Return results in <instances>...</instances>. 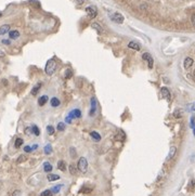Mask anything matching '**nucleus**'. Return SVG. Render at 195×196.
Instances as JSON below:
<instances>
[{
	"label": "nucleus",
	"mask_w": 195,
	"mask_h": 196,
	"mask_svg": "<svg viewBox=\"0 0 195 196\" xmlns=\"http://www.w3.org/2000/svg\"><path fill=\"white\" fill-rule=\"evenodd\" d=\"M48 181H57V180H59L60 179V177L57 176V174H48Z\"/></svg>",
	"instance_id": "nucleus-19"
},
{
	"label": "nucleus",
	"mask_w": 195,
	"mask_h": 196,
	"mask_svg": "<svg viewBox=\"0 0 195 196\" xmlns=\"http://www.w3.org/2000/svg\"><path fill=\"white\" fill-rule=\"evenodd\" d=\"M177 152V149L175 147V146H171L169 150V153H168V155H167V160H170L171 158L175 156V154H176Z\"/></svg>",
	"instance_id": "nucleus-10"
},
{
	"label": "nucleus",
	"mask_w": 195,
	"mask_h": 196,
	"mask_svg": "<svg viewBox=\"0 0 195 196\" xmlns=\"http://www.w3.org/2000/svg\"><path fill=\"white\" fill-rule=\"evenodd\" d=\"M162 92V97H163L164 99H166V100H170V98H171V94H170V91L169 89L166 88V87H163L161 90Z\"/></svg>",
	"instance_id": "nucleus-6"
},
{
	"label": "nucleus",
	"mask_w": 195,
	"mask_h": 196,
	"mask_svg": "<svg viewBox=\"0 0 195 196\" xmlns=\"http://www.w3.org/2000/svg\"><path fill=\"white\" fill-rule=\"evenodd\" d=\"M91 26H92V28L95 29L99 34H102V33H103V28H102V26H101L99 23H92Z\"/></svg>",
	"instance_id": "nucleus-13"
},
{
	"label": "nucleus",
	"mask_w": 195,
	"mask_h": 196,
	"mask_svg": "<svg viewBox=\"0 0 195 196\" xmlns=\"http://www.w3.org/2000/svg\"><path fill=\"white\" fill-rule=\"evenodd\" d=\"M71 76H72V70H67L65 74V78L68 79V78H71Z\"/></svg>",
	"instance_id": "nucleus-31"
},
{
	"label": "nucleus",
	"mask_w": 195,
	"mask_h": 196,
	"mask_svg": "<svg viewBox=\"0 0 195 196\" xmlns=\"http://www.w3.org/2000/svg\"><path fill=\"white\" fill-rule=\"evenodd\" d=\"M64 129H65V123H57V130H59V131H63Z\"/></svg>",
	"instance_id": "nucleus-28"
},
{
	"label": "nucleus",
	"mask_w": 195,
	"mask_h": 196,
	"mask_svg": "<svg viewBox=\"0 0 195 196\" xmlns=\"http://www.w3.org/2000/svg\"><path fill=\"white\" fill-rule=\"evenodd\" d=\"M69 172H71L72 174H76V173H77V169H76L75 165H73V164L69 165Z\"/></svg>",
	"instance_id": "nucleus-26"
},
{
	"label": "nucleus",
	"mask_w": 195,
	"mask_h": 196,
	"mask_svg": "<svg viewBox=\"0 0 195 196\" xmlns=\"http://www.w3.org/2000/svg\"><path fill=\"white\" fill-rule=\"evenodd\" d=\"M51 153H52V146H51L50 144H47V145L44 146V154L49 155Z\"/></svg>",
	"instance_id": "nucleus-23"
},
{
	"label": "nucleus",
	"mask_w": 195,
	"mask_h": 196,
	"mask_svg": "<svg viewBox=\"0 0 195 196\" xmlns=\"http://www.w3.org/2000/svg\"><path fill=\"white\" fill-rule=\"evenodd\" d=\"M47 101H48L47 95H42V97H40V98L38 99V104L40 105V106H44V105L47 103Z\"/></svg>",
	"instance_id": "nucleus-15"
},
{
	"label": "nucleus",
	"mask_w": 195,
	"mask_h": 196,
	"mask_svg": "<svg viewBox=\"0 0 195 196\" xmlns=\"http://www.w3.org/2000/svg\"><path fill=\"white\" fill-rule=\"evenodd\" d=\"M23 139H21V138H17V139L15 140V143H14V146H15L16 149H19V147H21V146L23 145Z\"/></svg>",
	"instance_id": "nucleus-21"
},
{
	"label": "nucleus",
	"mask_w": 195,
	"mask_h": 196,
	"mask_svg": "<svg viewBox=\"0 0 195 196\" xmlns=\"http://www.w3.org/2000/svg\"><path fill=\"white\" fill-rule=\"evenodd\" d=\"M191 21H192V24L195 26V14H193L192 17H191Z\"/></svg>",
	"instance_id": "nucleus-37"
},
{
	"label": "nucleus",
	"mask_w": 195,
	"mask_h": 196,
	"mask_svg": "<svg viewBox=\"0 0 195 196\" xmlns=\"http://www.w3.org/2000/svg\"><path fill=\"white\" fill-rule=\"evenodd\" d=\"M50 103H51V106H52V107H57V106L61 104L60 100H59L57 98H52L51 99Z\"/></svg>",
	"instance_id": "nucleus-16"
},
{
	"label": "nucleus",
	"mask_w": 195,
	"mask_h": 196,
	"mask_svg": "<svg viewBox=\"0 0 195 196\" xmlns=\"http://www.w3.org/2000/svg\"><path fill=\"white\" fill-rule=\"evenodd\" d=\"M86 12L88 14L89 19H95V16H97V10L93 7H87L86 8Z\"/></svg>",
	"instance_id": "nucleus-5"
},
{
	"label": "nucleus",
	"mask_w": 195,
	"mask_h": 196,
	"mask_svg": "<svg viewBox=\"0 0 195 196\" xmlns=\"http://www.w3.org/2000/svg\"><path fill=\"white\" fill-rule=\"evenodd\" d=\"M20 194V191H15V192H14V194H13V196H17Z\"/></svg>",
	"instance_id": "nucleus-40"
},
{
	"label": "nucleus",
	"mask_w": 195,
	"mask_h": 196,
	"mask_svg": "<svg viewBox=\"0 0 195 196\" xmlns=\"http://www.w3.org/2000/svg\"><path fill=\"white\" fill-rule=\"evenodd\" d=\"M41 88V83H37V85L35 86L34 88H33L32 90V94L33 95H36L38 93V91H39V89Z\"/></svg>",
	"instance_id": "nucleus-20"
},
{
	"label": "nucleus",
	"mask_w": 195,
	"mask_h": 196,
	"mask_svg": "<svg viewBox=\"0 0 195 196\" xmlns=\"http://www.w3.org/2000/svg\"><path fill=\"white\" fill-rule=\"evenodd\" d=\"M90 136H91L95 141H97V142L101 140V136L97 132V131H91V132H90Z\"/></svg>",
	"instance_id": "nucleus-17"
},
{
	"label": "nucleus",
	"mask_w": 195,
	"mask_h": 196,
	"mask_svg": "<svg viewBox=\"0 0 195 196\" xmlns=\"http://www.w3.org/2000/svg\"><path fill=\"white\" fill-rule=\"evenodd\" d=\"M193 63H194V61H193L192 57H186V60H184V62H183V66H184L186 70H189L190 67L193 65Z\"/></svg>",
	"instance_id": "nucleus-7"
},
{
	"label": "nucleus",
	"mask_w": 195,
	"mask_h": 196,
	"mask_svg": "<svg viewBox=\"0 0 195 196\" xmlns=\"http://www.w3.org/2000/svg\"><path fill=\"white\" fill-rule=\"evenodd\" d=\"M4 55H6V54H4V52H3V51H1V50H0V57H4Z\"/></svg>",
	"instance_id": "nucleus-39"
},
{
	"label": "nucleus",
	"mask_w": 195,
	"mask_h": 196,
	"mask_svg": "<svg viewBox=\"0 0 195 196\" xmlns=\"http://www.w3.org/2000/svg\"><path fill=\"white\" fill-rule=\"evenodd\" d=\"M128 48H130V49H132V50H135V51H139L140 49H141L140 44H137L135 41H130L129 44H128Z\"/></svg>",
	"instance_id": "nucleus-9"
},
{
	"label": "nucleus",
	"mask_w": 195,
	"mask_h": 196,
	"mask_svg": "<svg viewBox=\"0 0 195 196\" xmlns=\"http://www.w3.org/2000/svg\"><path fill=\"white\" fill-rule=\"evenodd\" d=\"M9 37L10 39H17L20 37V33L17 30H11L9 32Z\"/></svg>",
	"instance_id": "nucleus-14"
},
{
	"label": "nucleus",
	"mask_w": 195,
	"mask_h": 196,
	"mask_svg": "<svg viewBox=\"0 0 195 196\" xmlns=\"http://www.w3.org/2000/svg\"><path fill=\"white\" fill-rule=\"evenodd\" d=\"M0 16H1V13H0Z\"/></svg>",
	"instance_id": "nucleus-43"
},
{
	"label": "nucleus",
	"mask_w": 195,
	"mask_h": 196,
	"mask_svg": "<svg viewBox=\"0 0 195 196\" xmlns=\"http://www.w3.org/2000/svg\"><path fill=\"white\" fill-rule=\"evenodd\" d=\"M52 193H53V192L51 190H46L40 194V196H52Z\"/></svg>",
	"instance_id": "nucleus-27"
},
{
	"label": "nucleus",
	"mask_w": 195,
	"mask_h": 196,
	"mask_svg": "<svg viewBox=\"0 0 195 196\" xmlns=\"http://www.w3.org/2000/svg\"><path fill=\"white\" fill-rule=\"evenodd\" d=\"M142 60H144L148 62V66L150 70H152L153 68V64H154V60H153V57H152V55L148 52H145V53L142 54Z\"/></svg>",
	"instance_id": "nucleus-3"
},
{
	"label": "nucleus",
	"mask_w": 195,
	"mask_h": 196,
	"mask_svg": "<svg viewBox=\"0 0 195 196\" xmlns=\"http://www.w3.org/2000/svg\"><path fill=\"white\" fill-rule=\"evenodd\" d=\"M44 171L46 172H50L51 170H52V166H51V164L50 163H44Z\"/></svg>",
	"instance_id": "nucleus-22"
},
{
	"label": "nucleus",
	"mask_w": 195,
	"mask_h": 196,
	"mask_svg": "<svg viewBox=\"0 0 195 196\" xmlns=\"http://www.w3.org/2000/svg\"><path fill=\"white\" fill-rule=\"evenodd\" d=\"M75 2L77 3V4H82V3L85 2V0H75Z\"/></svg>",
	"instance_id": "nucleus-36"
},
{
	"label": "nucleus",
	"mask_w": 195,
	"mask_h": 196,
	"mask_svg": "<svg viewBox=\"0 0 195 196\" xmlns=\"http://www.w3.org/2000/svg\"><path fill=\"white\" fill-rule=\"evenodd\" d=\"M47 131H48V133H49V134H51V136H52V134L54 133V128L52 126H48L47 127Z\"/></svg>",
	"instance_id": "nucleus-29"
},
{
	"label": "nucleus",
	"mask_w": 195,
	"mask_h": 196,
	"mask_svg": "<svg viewBox=\"0 0 195 196\" xmlns=\"http://www.w3.org/2000/svg\"><path fill=\"white\" fill-rule=\"evenodd\" d=\"M9 29H10V26L8 25V24L0 26V36L4 35V34H7V33H9Z\"/></svg>",
	"instance_id": "nucleus-12"
},
{
	"label": "nucleus",
	"mask_w": 195,
	"mask_h": 196,
	"mask_svg": "<svg viewBox=\"0 0 195 196\" xmlns=\"http://www.w3.org/2000/svg\"><path fill=\"white\" fill-rule=\"evenodd\" d=\"M37 147H38V145H36V144L32 146V149H33V150H36V149H37Z\"/></svg>",
	"instance_id": "nucleus-41"
},
{
	"label": "nucleus",
	"mask_w": 195,
	"mask_h": 196,
	"mask_svg": "<svg viewBox=\"0 0 195 196\" xmlns=\"http://www.w3.org/2000/svg\"><path fill=\"white\" fill-rule=\"evenodd\" d=\"M2 44H10V40H2Z\"/></svg>",
	"instance_id": "nucleus-38"
},
{
	"label": "nucleus",
	"mask_w": 195,
	"mask_h": 196,
	"mask_svg": "<svg viewBox=\"0 0 195 196\" xmlns=\"http://www.w3.org/2000/svg\"><path fill=\"white\" fill-rule=\"evenodd\" d=\"M55 68H57V62H55V60H54V59H50V60L47 62V64H46V67H44V72H46V74H47V75L51 76V75L54 73Z\"/></svg>",
	"instance_id": "nucleus-1"
},
{
	"label": "nucleus",
	"mask_w": 195,
	"mask_h": 196,
	"mask_svg": "<svg viewBox=\"0 0 195 196\" xmlns=\"http://www.w3.org/2000/svg\"><path fill=\"white\" fill-rule=\"evenodd\" d=\"M189 111L195 112V102H194V103H192V104L189 106Z\"/></svg>",
	"instance_id": "nucleus-33"
},
{
	"label": "nucleus",
	"mask_w": 195,
	"mask_h": 196,
	"mask_svg": "<svg viewBox=\"0 0 195 196\" xmlns=\"http://www.w3.org/2000/svg\"><path fill=\"white\" fill-rule=\"evenodd\" d=\"M77 169H78L80 172L82 173H86L87 170H88V161L85 157H80V159L78 160V164H77Z\"/></svg>",
	"instance_id": "nucleus-2"
},
{
	"label": "nucleus",
	"mask_w": 195,
	"mask_h": 196,
	"mask_svg": "<svg viewBox=\"0 0 195 196\" xmlns=\"http://www.w3.org/2000/svg\"><path fill=\"white\" fill-rule=\"evenodd\" d=\"M32 130H33V133H34L35 136H39V134H40V130H39V128H38L37 126H32Z\"/></svg>",
	"instance_id": "nucleus-24"
},
{
	"label": "nucleus",
	"mask_w": 195,
	"mask_h": 196,
	"mask_svg": "<svg viewBox=\"0 0 195 196\" xmlns=\"http://www.w3.org/2000/svg\"><path fill=\"white\" fill-rule=\"evenodd\" d=\"M26 159V157L24 155H22V156H20V158H19V160H17V163H22V161H24Z\"/></svg>",
	"instance_id": "nucleus-34"
},
{
	"label": "nucleus",
	"mask_w": 195,
	"mask_h": 196,
	"mask_svg": "<svg viewBox=\"0 0 195 196\" xmlns=\"http://www.w3.org/2000/svg\"><path fill=\"white\" fill-rule=\"evenodd\" d=\"M24 151H25L26 153H31L33 151V149L31 146H25V147H24Z\"/></svg>",
	"instance_id": "nucleus-32"
},
{
	"label": "nucleus",
	"mask_w": 195,
	"mask_h": 196,
	"mask_svg": "<svg viewBox=\"0 0 195 196\" xmlns=\"http://www.w3.org/2000/svg\"><path fill=\"white\" fill-rule=\"evenodd\" d=\"M95 110H97V102H95V99L92 98L91 99V110H90V115H95Z\"/></svg>",
	"instance_id": "nucleus-11"
},
{
	"label": "nucleus",
	"mask_w": 195,
	"mask_h": 196,
	"mask_svg": "<svg viewBox=\"0 0 195 196\" xmlns=\"http://www.w3.org/2000/svg\"><path fill=\"white\" fill-rule=\"evenodd\" d=\"M62 187H63V185H62V184H59V185H55V187H52V192H53V193H59V192H60V190L61 189H62Z\"/></svg>",
	"instance_id": "nucleus-25"
},
{
	"label": "nucleus",
	"mask_w": 195,
	"mask_h": 196,
	"mask_svg": "<svg viewBox=\"0 0 195 196\" xmlns=\"http://www.w3.org/2000/svg\"><path fill=\"white\" fill-rule=\"evenodd\" d=\"M193 78H194V80H195V70L193 72Z\"/></svg>",
	"instance_id": "nucleus-42"
},
{
	"label": "nucleus",
	"mask_w": 195,
	"mask_h": 196,
	"mask_svg": "<svg viewBox=\"0 0 195 196\" xmlns=\"http://www.w3.org/2000/svg\"><path fill=\"white\" fill-rule=\"evenodd\" d=\"M31 132H33L32 127H31V128H26V129H25V133H26V134H31Z\"/></svg>",
	"instance_id": "nucleus-35"
},
{
	"label": "nucleus",
	"mask_w": 195,
	"mask_h": 196,
	"mask_svg": "<svg viewBox=\"0 0 195 196\" xmlns=\"http://www.w3.org/2000/svg\"><path fill=\"white\" fill-rule=\"evenodd\" d=\"M57 168L60 169L61 171H65L66 170V164L64 160H60L57 163Z\"/></svg>",
	"instance_id": "nucleus-18"
},
{
	"label": "nucleus",
	"mask_w": 195,
	"mask_h": 196,
	"mask_svg": "<svg viewBox=\"0 0 195 196\" xmlns=\"http://www.w3.org/2000/svg\"><path fill=\"white\" fill-rule=\"evenodd\" d=\"M173 116L177 118H180L181 117V112L179 111V110H177V111H175V113H173Z\"/></svg>",
	"instance_id": "nucleus-30"
},
{
	"label": "nucleus",
	"mask_w": 195,
	"mask_h": 196,
	"mask_svg": "<svg viewBox=\"0 0 195 196\" xmlns=\"http://www.w3.org/2000/svg\"><path fill=\"white\" fill-rule=\"evenodd\" d=\"M111 20L113 22L117 23V24H122L124 22V16L118 12H115L113 14H111Z\"/></svg>",
	"instance_id": "nucleus-4"
},
{
	"label": "nucleus",
	"mask_w": 195,
	"mask_h": 196,
	"mask_svg": "<svg viewBox=\"0 0 195 196\" xmlns=\"http://www.w3.org/2000/svg\"><path fill=\"white\" fill-rule=\"evenodd\" d=\"M68 117H71L72 119L73 118H80L81 117V112L79 111V110H74V111H72L69 113Z\"/></svg>",
	"instance_id": "nucleus-8"
}]
</instances>
